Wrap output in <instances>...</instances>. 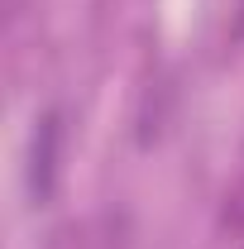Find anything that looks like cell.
<instances>
[{
	"mask_svg": "<svg viewBox=\"0 0 244 249\" xmlns=\"http://www.w3.org/2000/svg\"><path fill=\"white\" fill-rule=\"evenodd\" d=\"M58 158H62V115L48 110L43 120H34V139H29V192H34V201L53 196Z\"/></svg>",
	"mask_w": 244,
	"mask_h": 249,
	"instance_id": "6da1fadb",
	"label": "cell"
},
{
	"mask_svg": "<svg viewBox=\"0 0 244 249\" xmlns=\"http://www.w3.org/2000/svg\"><path fill=\"white\" fill-rule=\"evenodd\" d=\"M235 38H244V0H240V19H235Z\"/></svg>",
	"mask_w": 244,
	"mask_h": 249,
	"instance_id": "7a4b0ae2",
	"label": "cell"
}]
</instances>
